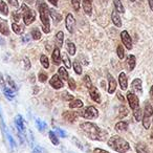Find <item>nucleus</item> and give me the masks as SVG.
Wrapping results in <instances>:
<instances>
[{
    "instance_id": "f257e3e1",
    "label": "nucleus",
    "mask_w": 153,
    "mask_h": 153,
    "mask_svg": "<svg viewBox=\"0 0 153 153\" xmlns=\"http://www.w3.org/2000/svg\"><path fill=\"white\" fill-rule=\"evenodd\" d=\"M82 131L85 133V135L87 137H89L90 140H104L105 136H106V132L103 131L102 129L98 127L96 124L90 123V122H85V123L80 125Z\"/></svg>"
},
{
    "instance_id": "f03ea898",
    "label": "nucleus",
    "mask_w": 153,
    "mask_h": 153,
    "mask_svg": "<svg viewBox=\"0 0 153 153\" xmlns=\"http://www.w3.org/2000/svg\"><path fill=\"white\" fill-rule=\"evenodd\" d=\"M37 7L40 14V19L42 22L43 32L45 34H48L51 32V21H49V11L48 7L44 2V0H37Z\"/></svg>"
},
{
    "instance_id": "7ed1b4c3",
    "label": "nucleus",
    "mask_w": 153,
    "mask_h": 153,
    "mask_svg": "<svg viewBox=\"0 0 153 153\" xmlns=\"http://www.w3.org/2000/svg\"><path fill=\"white\" fill-rule=\"evenodd\" d=\"M108 146L119 153H126L130 149L129 143L121 136H112L109 138Z\"/></svg>"
},
{
    "instance_id": "20e7f679",
    "label": "nucleus",
    "mask_w": 153,
    "mask_h": 153,
    "mask_svg": "<svg viewBox=\"0 0 153 153\" xmlns=\"http://www.w3.org/2000/svg\"><path fill=\"white\" fill-rule=\"evenodd\" d=\"M22 12V17H23V21L25 25H30L36 20V12L33 11L32 9L27 7L25 3H23L21 7Z\"/></svg>"
},
{
    "instance_id": "39448f33",
    "label": "nucleus",
    "mask_w": 153,
    "mask_h": 153,
    "mask_svg": "<svg viewBox=\"0 0 153 153\" xmlns=\"http://www.w3.org/2000/svg\"><path fill=\"white\" fill-rule=\"evenodd\" d=\"M79 115L83 117V119H86V120H94V119H97V117H99V111L96 107L88 106L87 108H85L84 110L80 111Z\"/></svg>"
},
{
    "instance_id": "423d86ee",
    "label": "nucleus",
    "mask_w": 153,
    "mask_h": 153,
    "mask_svg": "<svg viewBox=\"0 0 153 153\" xmlns=\"http://www.w3.org/2000/svg\"><path fill=\"white\" fill-rule=\"evenodd\" d=\"M153 114V108L149 103H146L144 110V117H143V125L146 129L150 128V123H151V117Z\"/></svg>"
},
{
    "instance_id": "0eeeda50",
    "label": "nucleus",
    "mask_w": 153,
    "mask_h": 153,
    "mask_svg": "<svg viewBox=\"0 0 153 153\" xmlns=\"http://www.w3.org/2000/svg\"><path fill=\"white\" fill-rule=\"evenodd\" d=\"M127 100L128 103H129V106L132 110H135V109L140 108V101H138V98L132 92H128L127 94Z\"/></svg>"
},
{
    "instance_id": "6e6552de",
    "label": "nucleus",
    "mask_w": 153,
    "mask_h": 153,
    "mask_svg": "<svg viewBox=\"0 0 153 153\" xmlns=\"http://www.w3.org/2000/svg\"><path fill=\"white\" fill-rule=\"evenodd\" d=\"M121 39H122V42L123 44L125 45V47L127 49H131L132 48V40H131V37L130 35L128 34L127 30H123L121 33Z\"/></svg>"
},
{
    "instance_id": "1a4fd4ad",
    "label": "nucleus",
    "mask_w": 153,
    "mask_h": 153,
    "mask_svg": "<svg viewBox=\"0 0 153 153\" xmlns=\"http://www.w3.org/2000/svg\"><path fill=\"white\" fill-rule=\"evenodd\" d=\"M65 24H66V28L69 33H74V25H76V19H74V15L72 14H68L66 16V20H65Z\"/></svg>"
},
{
    "instance_id": "9d476101",
    "label": "nucleus",
    "mask_w": 153,
    "mask_h": 153,
    "mask_svg": "<svg viewBox=\"0 0 153 153\" xmlns=\"http://www.w3.org/2000/svg\"><path fill=\"white\" fill-rule=\"evenodd\" d=\"M15 125H16V128L18 129V132L21 134H24L25 132V126H24V120L23 117H21L20 114L16 115L15 117Z\"/></svg>"
},
{
    "instance_id": "9b49d317",
    "label": "nucleus",
    "mask_w": 153,
    "mask_h": 153,
    "mask_svg": "<svg viewBox=\"0 0 153 153\" xmlns=\"http://www.w3.org/2000/svg\"><path fill=\"white\" fill-rule=\"evenodd\" d=\"M49 84H51V87L55 88V89H61L62 87H64L63 82L60 80V76H58V74L53 76V78H51V81H49Z\"/></svg>"
},
{
    "instance_id": "f8f14e48",
    "label": "nucleus",
    "mask_w": 153,
    "mask_h": 153,
    "mask_svg": "<svg viewBox=\"0 0 153 153\" xmlns=\"http://www.w3.org/2000/svg\"><path fill=\"white\" fill-rule=\"evenodd\" d=\"M89 94H90V98L92 99V100L94 101V102H97V103H101L102 102V100H101V96H100V94H99V91H98V89H97L94 86H92L91 88H89Z\"/></svg>"
},
{
    "instance_id": "ddd939ff",
    "label": "nucleus",
    "mask_w": 153,
    "mask_h": 153,
    "mask_svg": "<svg viewBox=\"0 0 153 153\" xmlns=\"http://www.w3.org/2000/svg\"><path fill=\"white\" fill-rule=\"evenodd\" d=\"M117 89V82H115L114 78L111 74H108V94H113Z\"/></svg>"
},
{
    "instance_id": "4468645a",
    "label": "nucleus",
    "mask_w": 153,
    "mask_h": 153,
    "mask_svg": "<svg viewBox=\"0 0 153 153\" xmlns=\"http://www.w3.org/2000/svg\"><path fill=\"white\" fill-rule=\"evenodd\" d=\"M119 82H120V86L123 90H126L128 87V80L127 76H126L125 72H121L119 76Z\"/></svg>"
},
{
    "instance_id": "2eb2a0df",
    "label": "nucleus",
    "mask_w": 153,
    "mask_h": 153,
    "mask_svg": "<svg viewBox=\"0 0 153 153\" xmlns=\"http://www.w3.org/2000/svg\"><path fill=\"white\" fill-rule=\"evenodd\" d=\"M119 14H120L119 12H117L114 10V11L112 12V14H111V20H112L113 24H114L115 26L121 27L122 26V19H121V17H120Z\"/></svg>"
},
{
    "instance_id": "dca6fc26",
    "label": "nucleus",
    "mask_w": 153,
    "mask_h": 153,
    "mask_svg": "<svg viewBox=\"0 0 153 153\" xmlns=\"http://www.w3.org/2000/svg\"><path fill=\"white\" fill-rule=\"evenodd\" d=\"M83 10L88 16L92 13V0H83Z\"/></svg>"
},
{
    "instance_id": "f3484780",
    "label": "nucleus",
    "mask_w": 153,
    "mask_h": 153,
    "mask_svg": "<svg viewBox=\"0 0 153 153\" xmlns=\"http://www.w3.org/2000/svg\"><path fill=\"white\" fill-rule=\"evenodd\" d=\"M76 117H78V113L74 112V111H66V112L63 113V119L67 122H70V123L74 122Z\"/></svg>"
},
{
    "instance_id": "a211bd4d",
    "label": "nucleus",
    "mask_w": 153,
    "mask_h": 153,
    "mask_svg": "<svg viewBox=\"0 0 153 153\" xmlns=\"http://www.w3.org/2000/svg\"><path fill=\"white\" fill-rule=\"evenodd\" d=\"M53 64H56V65H58V64H60V60H61V53H60V48L59 47L56 46L55 49H53Z\"/></svg>"
},
{
    "instance_id": "6ab92c4d",
    "label": "nucleus",
    "mask_w": 153,
    "mask_h": 153,
    "mask_svg": "<svg viewBox=\"0 0 153 153\" xmlns=\"http://www.w3.org/2000/svg\"><path fill=\"white\" fill-rule=\"evenodd\" d=\"M48 11H49V15L51 16V19L53 20V22H55V23H58V22L61 21V20H62L61 14L57 13V12H56L53 9H48Z\"/></svg>"
},
{
    "instance_id": "aec40b11",
    "label": "nucleus",
    "mask_w": 153,
    "mask_h": 153,
    "mask_svg": "<svg viewBox=\"0 0 153 153\" xmlns=\"http://www.w3.org/2000/svg\"><path fill=\"white\" fill-rule=\"evenodd\" d=\"M131 86L136 92H138V94H142V80H140V79L133 80V81H132Z\"/></svg>"
},
{
    "instance_id": "412c9836",
    "label": "nucleus",
    "mask_w": 153,
    "mask_h": 153,
    "mask_svg": "<svg viewBox=\"0 0 153 153\" xmlns=\"http://www.w3.org/2000/svg\"><path fill=\"white\" fill-rule=\"evenodd\" d=\"M63 40H64V34L63 32H58V34L56 35V45H57V47H59V48H61L62 45H63Z\"/></svg>"
},
{
    "instance_id": "4be33fe9",
    "label": "nucleus",
    "mask_w": 153,
    "mask_h": 153,
    "mask_svg": "<svg viewBox=\"0 0 153 153\" xmlns=\"http://www.w3.org/2000/svg\"><path fill=\"white\" fill-rule=\"evenodd\" d=\"M58 76H60V79L64 80V81H68V71L64 67H60L58 69Z\"/></svg>"
},
{
    "instance_id": "5701e85b",
    "label": "nucleus",
    "mask_w": 153,
    "mask_h": 153,
    "mask_svg": "<svg viewBox=\"0 0 153 153\" xmlns=\"http://www.w3.org/2000/svg\"><path fill=\"white\" fill-rule=\"evenodd\" d=\"M127 64L129 65V69L130 70H133L134 67H135V64H136V59H135V56L133 55H129L127 57Z\"/></svg>"
},
{
    "instance_id": "b1692460",
    "label": "nucleus",
    "mask_w": 153,
    "mask_h": 153,
    "mask_svg": "<svg viewBox=\"0 0 153 153\" xmlns=\"http://www.w3.org/2000/svg\"><path fill=\"white\" fill-rule=\"evenodd\" d=\"M135 150L136 153H149L147 146L143 143H138V144L135 145Z\"/></svg>"
},
{
    "instance_id": "393cba45",
    "label": "nucleus",
    "mask_w": 153,
    "mask_h": 153,
    "mask_svg": "<svg viewBox=\"0 0 153 153\" xmlns=\"http://www.w3.org/2000/svg\"><path fill=\"white\" fill-rule=\"evenodd\" d=\"M0 33L2 35H4V36H9L10 35L9 26H7V23L5 21L0 22Z\"/></svg>"
},
{
    "instance_id": "a878e982",
    "label": "nucleus",
    "mask_w": 153,
    "mask_h": 153,
    "mask_svg": "<svg viewBox=\"0 0 153 153\" xmlns=\"http://www.w3.org/2000/svg\"><path fill=\"white\" fill-rule=\"evenodd\" d=\"M113 4H114L115 11L117 12H119V13H121V14L125 13V7L122 4L121 0H113Z\"/></svg>"
},
{
    "instance_id": "bb28decb",
    "label": "nucleus",
    "mask_w": 153,
    "mask_h": 153,
    "mask_svg": "<svg viewBox=\"0 0 153 153\" xmlns=\"http://www.w3.org/2000/svg\"><path fill=\"white\" fill-rule=\"evenodd\" d=\"M12 28H13L14 33H15V34H17V35H21V34H23V33H24V27H23V26L15 23V22L12 24Z\"/></svg>"
},
{
    "instance_id": "cd10ccee",
    "label": "nucleus",
    "mask_w": 153,
    "mask_h": 153,
    "mask_svg": "<svg viewBox=\"0 0 153 153\" xmlns=\"http://www.w3.org/2000/svg\"><path fill=\"white\" fill-rule=\"evenodd\" d=\"M128 128V123L125 121H121L119 122V123L115 125L114 129L117 130V131H124V130H126Z\"/></svg>"
},
{
    "instance_id": "c85d7f7f",
    "label": "nucleus",
    "mask_w": 153,
    "mask_h": 153,
    "mask_svg": "<svg viewBox=\"0 0 153 153\" xmlns=\"http://www.w3.org/2000/svg\"><path fill=\"white\" fill-rule=\"evenodd\" d=\"M0 13L4 16L9 15V7H7V3L3 0H0Z\"/></svg>"
},
{
    "instance_id": "c756f323",
    "label": "nucleus",
    "mask_w": 153,
    "mask_h": 153,
    "mask_svg": "<svg viewBox=\"0 0 153 153\" xmlns=\"http://www.w3.org/2000/svg\"><path fill=\"white\" fill-rule=\"evenodd\" d=\"M66 48H67L69 55L74 56L76 53V45L72 42H70V41H67V43H66Z\"/></svg>"
},
{
    "instance_id": "7c9ffc66",
    "label": "nucleus",
    "mask_w": 153,
    "mask_h": 153,
    "mask_svg": "<svg viewBox=\"0 0 153 153\" xmlns=\"http://www.w3.org/2000/svg\"><path fill=\"white\" fill-rule=\"evenodd\" d=\"M69 107L70 108H81V107H83V102L79 99H76V100H74L69 103Z\"/></svg>"
},
{
    "instance_id": "2f4dec72",
    "label": "nucleus",
    "mask_w": 153,
    "mask_h": 153,
    "mask_svg": "<svg viewBox=\"0 0 153 153\" xmlns=\"http://www.w3.org/2000/svg\"><path fill=\"white\" fill-rule=\"evenodd\" d=\"M3 92H4L5 97H7L9 100H12V99L15 98V94H14L13 89H11L10 87H4V88H3Z\"/></svg>"
},
{
    "instance_id": "473e14b6",
    "label": "nucleus",
    "mask_w": 153,
    "mask_h": 153,
    "mask_svg": "<svg viewBox=\"0 0 153 153\" xmlns=\"http://www.w3.org/2000/svg\"><path fill=\"white\" fill-rule=\"evenodd\" d=\"M36 125H37V128H38L40 132H43L45 129H46V124H45L43 121H41V120H39V119L36 120Z\"/></svg>"
},
{
    "instance_id": "72a5a7b5",
    "label": "nucleus",
    "mask_w": 153,
    "mask_h": 153,
    "mask_svg": "<svg viewBox=\"0 0 153 153\" xmlns=\"http://www.w3.org/2000/svg\"><path fill=\"white\" fill-rule=\"evenodd\" d=\"M133 115L134 117H135L136 121H142L143 120V112H142V109L140 108H137L135 109V110H133Z\"/></svg>"
},
{
    "instance_id": "f704fd0d",
    "label": "nucleus",
    "mask_w": 153,
    "mask_h": 153,
    "mask_svg": "<svg viewBox=\"0 0 153 153\" xmlns=\"http://www.w3.org/2000/svg\"><path fill=\"white\" fill-rule=\"evenodd\" d=\"M62 61H63L64 65H65L67 68L71 67V62H70L69 58L67 57V55H66V53H62Z\"/></svg>"
},
{
    "instance_id": "c9c22d12",
    "label": "nucleus",
    "mask_w": 153,
    "mask_h": 153,
    "mask_svg": "<svg viewBox=\"0 0 153 153\" xmlns=\"http://www.w3.org/2000/svg\"><path fill=\"white\" fill-rule=\"evenodd\" d=\"M40 62L42 64V66L44 68H48L49 67V62H48V58L46 57L45 55H42L40 57Z\"/></svg>"
},
{
    "instance_id": "e433bc0d",
    "label": "nucleus",
    "mask_w": 153,
    "mask_h": 153,
    "mask_svg": "<svg viewBox=\"0 0 153 153\" xmlns=\"http://www.w3.org/2000/svg\"><path fill=\"white\" fill-rule=\"evenodd\" d=\"M5 136H7V140H9V143H10V146L12 147V148H15L16 146H17V145H16V142H15V140H14L13 138V136L11 135V134H10V132L7 131V133L4 134Z\"/></svg>"
},
{
    "instance_id": "4c0bfd02",
    "label": "nucleus",
    "mask_w": 153,
    "mask_h": 153,
    "mask_svg": "<svg viewBox=\"0 0 153 153\" xmlns=\"http://www.w3.org/2000/svg\"><path fill=\"white\" fill-rule=\"evenodd\" d=\"M7 84L10 85V88H11V89H13L14 91H16L18 88H17V85H16V83L13 81V79H12L10 76H7Z\"/></svg>"
},
{
    "instance_id": "58836bf2",
    "label": "nucleus",
    "mask_w": 153,
    "mask_h": 153,
    "mask_svg": "<svg viewBox=\"0 0 153 153\" xmlns=\"http://www.w3.org/2000/svg\"><path fill=\"white\" fill-rule=\"evenodd\" d=\"M48 135H49V138H51V143H53V145H56V146H57V145H59V140H58V137H57V135L55 134V132L49 131Z\"/></svg>"
},
{
    "instance_id": "ea45409f",
    "label": "nucleus",
    "mask_w": 153,
    "mask_h": 153,
    "mask_svg": "<svg viewBox=\"0 0 153 153\" xmlns=\"http://www.w3.org/2000/svg\"><path fill=\"white\" fill-rule=\"evenodd\" d=\"M41 32L38 30V28H34V30H32V37L34 40H39V39L41 38Z\"/></svg>"
},
{
    "instance_id": "a19ab883",
    "label": "nucleus",
    "mask_w": 153,
    "mask_h": 153,
    "mask_svg": "<svg viewBox=\"0 0 153 153\" xmlns=\"http://www.w3.org/2000/svg\"><path fill=\"white\" fill-rule=\"evenodd\" d=\"M74 72H76V74H82V67H81V65H80V63L76 61V60L74 62Z\"/></svg>"
},
{
    "instance_id": "79ce46f5",
    "label": "nucleus",
    "mask_w": 153,
    "mask_h": 153,
    "mask_svg": "<svg viewBox=\"0 0 153 153\" xmlns=\"http://www.w3.org/2000/svg\"><path fill=\"white\" fill-rule=\"evenodd\" d=\"M12 16H13V20H14V21H15V22H19L20 19H21L22 14L20 13V12H18V11H15V12H13V13H12Z\"/></svg>"
},
{
    "instance_id": "37998d69",
    "label": "nucleus",
    "mask_w": 153,
    "mask_h": 153,
    "mask_svg": "<svg viewBox=\"0 0 153 153\" xmlns=\"http://www.w3.org/2000/svg\"><path fill=\"white\" fill-rule=\"evenodd\" d=\"M117 57L120 58V59H124V57H125V55H124V48L122 45H119V46L117 47Z\"/></svg>"
},
{
    "instance_id": "c03bdc74",
    "label": "nucleus",
    "mask_w": 153,
    "mask_h": 153,
    "mask_svg": "<svg viewBox=\"0 0 153 153\" xmlns=\"http://www.w3.org/2000/svg\"><path fill=\"white\" fill-rule=\"evenodd\" d=\"M83 79H84V83H85V86L88 88V89H89V88H91L92 86H94V85H92V83H91V80H90L89 76H87V74H86Z\"/></svg>"
},
{
    "instance_id": "a18cd8bd",
    "label": "nucleus",
    "mask_w": 153,
    "mask_h": 153,
    "mask_svg": "<svg viewBox=\"0 0 153 153\" xmlns=\"http://www.w3.org/2000/svg\"><path fill=\"white\" fill-rule=\"evenodd\" d=\"M71 4L74 11L78 12L80 10V5H81V0H71Z\"/></svg>"
},
{
    "instance_id": "49530a36",
    "label": "nucleus",
    "mask_w": 153,
    "mask_h": 153,
    "mask_svg": "<svg viewBox=\"0 0 153 153\" xmlns=\"http://www.w3.org/2000/svg\"><path fill=\"white\" fill-rule=\"evenodd\" d=\"M46 80H47V74H46V72L41 71L40 74H39V81H40V82H45Z\"/></svg>"
},
{
    "instance_id": "de8ad7c7",
    "label": "nucleus",
    "mask_w": 153,
    "mask_h": 153,
    "mask_svg": "<svg viewBox=\"0 0 153 153\" xmlns=\"http://www.w3.org/2000/svg\"><path fill=\"white\" fill-rule=\"evenodd\" d=\"M121 111H122V113L120 114V119H122V117H126V115L128 114V110H127V108L126 107H124V106H121Z\"/></svg>"
},
{
    "instance_id": "09e8293b",
    "label": "nucleus",
    "mask_w": 153,
    "mask_h": 153,
    "mask_svg": "<svg viewBox=\"0 0 153 153\" xmlns=\"http://www.w3.org/2000/svg\"><path fill=\"white\" fill-rule=\"evenodd\" d=\"M23 62H24V68H25L26 70H28L30 68V59H28L27 57L24 58L23 59Z\"/></svg>"
},
{
    "instance_id": "8fccbe9b",
    "label": "nucleus",
    "mask_w": 153,
    "mask_h": 153,
    "mask_svg": "<svg viewBox=\"0 0 153 153\" xmlns=\"http://www.w3.org/2000/svg\"><path fill=\"white\" fill-rule=\"evenodd\" d=\"M7 1L10 3V5H12L13 7H19V2H18V0H7Z\"/></svg>"
},
{
    "instance_id": "3c124183",
    "label": "nucleus",
    "mask_w": 153,
    "mask_h": 153,
    "mask_svg": "<svg viewBox=\"0 0 153 153\" xmlns=\"http://www.w3.org/2000/svg\"><path fill=\"white\" fill-rule=\"evenodd\" d=\"M68 87L72 90L76 88V82H74V79H68Z\"/></svg>"
},
{
    "instance_id": "603ef678",
    "label": "nucleus",
    "mask_w": 153,
    "mask_h": 153,
    "mask_svg": "<svg viewBox=\"0 0 153 153\" xmlns=\"http://www.w3.org/2000/svg\"><path fill=\"white\" fill-rule=\"evenodd\" d=\"M56 131H57L58 135H60V137H66V135H67V134H66V132L64 131V130L60 129V128H58V129L56 130Z\"/></svg>"
},
{
    "instance_id": "864d4df0",
    "label": "nucleus",
    "mask_w": 153,
    "mask_h": 153,
    "mask_svg": "<svg viewBox=\"0 0 153 153\" xmlns=\"http://www.w3.org/2000/svg\"><path fill=\"white\" fill-rule=\"evenodd\" d=\"M63 96H65V97H63V99H64V100H66V101H70V100H72V99H74V97H72L71 94H67V92H64Z\"/></svg>"
},
{
    "instance_id": "5fc2aeb1",
    "label": "nucleus",
    "mask_w": 153,
    "mask_h": 153,
    "mask_svg": "<svg viewBox=\"0 0 153 153\" xmlns=\"http://www.w3.org/2000/svg\"><path fill=\"white\" fill-rule=\"evenodd\" d=\"M94 153H109L108 151L106 150H103V149H100V148H96L94 151Z\"/></svg>"
},
{
    "instance_id": "6e6d98bb",
    "label": "nucleus",
    "mask_w": 153,
    "mask_h": 153,
    "mask_svg": "<svg viewBox=\"0 0 153 153\" xmlns=\"http://www.w3.org/2000/svg\"><path fill=\"white\" fill-rule=\"evenodd\" d=\"M53 7H58V0H48Z\"/></svg>"
},
{
    "instance_id": "4d7b16f0",
    "label": "nucleus",
    "mask_w": 153,
    "mask_h": 153,
    "mask_svg": "<svg viewBox=\"0 0 153 153\" xmlns=\"http://www.w3.org/2000/svg\"><path fill=\"white\" fill-rule=\"evenodd\" d=\"M148 3H149V7H150L151 11L153 12V0H148Z\"/></svg>"
},
{
    "instance_id": "13d9d810",
    "label": "nucleus",
    "mask_w": 153,
    "mask_h": 153,
    "mask_svg": "<svg viewBox=\"0 0 153 153\" xmlns=\"http://www.w3.org/2000/svg\"><path fill=\"white\" fill-rule=\"evenodd\" d=\"M150 98H151V100L153 101V85H152V87L150 88Z\"/></svg>"
},
{
    "instance_id": "bf43d9fd",
    "label": "nucleus",
    "mask_w": 153,
    "mask_h": 153,
    "mask_svg": "<svg viewBox=\"0 0 153 153\" xmlns=\"http://www.w3.org/2000/svg\"><path fill=\"white\" fill-rule=\"evenodd\" d=\"M0 84H4V80H3V76L0 72Z\"/></svg>"
},
{
    "instance_id": "052dcab7",
    "label": "nucleus",
    "mask_w": 153,
    "mask_h": 153,
    "mask_svg": "<svg viewBox=\"0 0 153 153\" xmlns=\"http://www.w3.org/2000/svg\"><path fill=\"white\" fill-rule=\"evenodd\" d=\"M40 151H41V149L39 148V147H36V148L34 149V153H40Z\"/></svg>"
},
{
    "instance_id": "680f3d73",
    "label": "nucleus",
    "mask_w": 153,
    "mask_h": 153,
    "mask_svg": "<svg viewBox=\"0 0 153 153\" xmlns=\"http://www.w3.org/2000/svg\"><path fill=\"white\" fill-rule=\"evenodd\" d=\"M25 1L28 3V4H33V3L35 2V0H25Z\"/></svg>"
},
{
    "instance_id": "e2e57ef3",
    "label": "nucleus",
    "mask_w": 153,
    "mask_h": 153,
    "mask_svg": "<svg viewBox=\"0 0 153 153\" xmlns=\"http://www.w3.org/2000/svg\"><path fill=\"white\" fill-rule=\"evenodd\" d=\"M117 98H119V99H120V100H121V101H124L123 97H122V94H120V92H119V94H117Z\"/></svg>"
},
{
    "instance_id": "0e129e2a",
    "label": "nucleus",
    "mask_w": 153,
    "mask_h": 153,
    "mask_svg": "<svg viewBox=\"0 0 153 153\" xmlns=\"http://www.w3.org/2000/svg\"><path fill=\"white\" fill-rule=\"evenodd\" d=\"M3 44H4V40H3L1 37H0V45H3Z\"/></svg>"
},
{
    "instance_id": "69168bd1",
    "label": "nucleus",
    "mask_w": 153,
    "mask_h": 153,
    "mask_svg": "<svg viewBox=\"0 0 153 153\" xmlns=\"http://www.w3.org/2000/svg\"><path fill=\"white\" fill-rule=\"evenodd\" d=\"M130 1H131V2H134V1H135V0H130Z\"/></svg>"
},
{
    "instance_id": "338daca9",
    "label": "nucleus",
    "mask_w": 153,
    "mask_h": 153,
    "mask_svg": "<svg viewBox=\"0 0 153 153\" xmlns=\"http://www.w3.org/2000/svg\"><path fill=\"white\" fill-rule=\"evenodd\" d=\"M70 153H72V152H70Z\"/></svg>"
}]
</instances>
